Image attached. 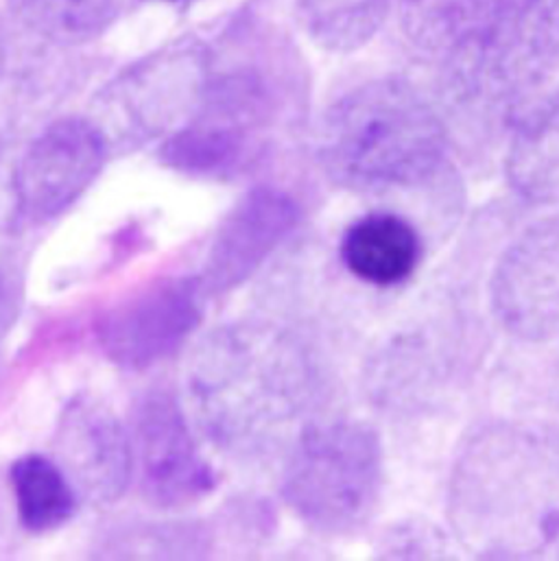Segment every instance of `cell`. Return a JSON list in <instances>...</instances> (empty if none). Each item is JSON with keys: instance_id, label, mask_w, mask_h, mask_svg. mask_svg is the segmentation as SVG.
Instances as JSON below:
<instances>
[{"instance_id": "11", "label": "cell", "mask_w": 559, "mask_h": 561, "mask_svg": "<svg viewBox=\"0 0 559 561\" xmlns=\"http://www.w3.org/2000/svg\"><path fill=\"white\" fill-rule=\"evenodd\" d=\"M61 470L96 505L114 503L134 474L129 433L96 402H72L57 435Z\"/></svg>"}, {"instance_id": "19", "label": "cell", "mask_w": 559, "mask_h": 561, "mask_svg": "<svg viewBox=\"0 0 559 561\" xmlns=\"http://www.w3.org/2000/svg\"><path fill=\"white\" fill-rule=\"evenodd\" d=\"M556 553H558V556H559V540H558V545H556Z\"/></svg>"}, {"instance_id": "9", "label": "cell", "mask_w": 559, "mask_h": 561, "mask_svg": "<svg viewBox=\"0 0 559 561\" xmlns=\"http://www.w3.org/2000/svg\"><path fill=\"white\" fill-rule=\"evenodd\" d=\"M202 280L173 278L147 286L103 317V352L125 369H142L171 356L204 314Z\"/></svg>"}, {"instance_id": "13", "label": "cell", "mask_w": 559, "mask_h": 561, "mask_svg": "<svg viewBox=\"0 0 559 561\" xmlns=\"http://www.w3.org/2000/svg\"><path fill=\"white\" fill-rule=\"evenodd\" d=\"M422 254V237L415 226L387 210L354 219L339 243L347 274L374 288H393L411 280Z\"/></svg>"}, {"instance_id": "18", "label": "cell", "mask_w": 559, "mask_h": 561, "mask_svg": "<svg viewBox=\"0 0 559 561\" xmlns=\"http://www.w3.org/2000/svg\"><path fill=\"white\" fill-rule=\"evenodd\" d=\"M380 556L385 558H444L453 556L446 538L431 525L400 523L383 538Z\"/></svg>"}, {"instance_id": "14", "label": "cell", "mask_w": 559, "mask_h": 561, "mask_svg": "<svg viewBox=\"0 0 559 561\" xmlns=\"http://www.w3.org/2000/svg\"><path fill=\"white\" fill-rule=\"evenodd\" d=\"M9 479L18 516L28 531H55L75 516L79 494L55 461L42 455L22 457L13 463Z\"/></svg>"}, {"instance_id": "2", "label": "cell", "mask_w": 559, "mask_h": 561, "mask_svg": "<svg viewBox=\"0 0 559 561\" xmlns=\"http://www.w3.org/2000/svg\"><path fill=\"white\" fill-rule=\"evenodd\" d=\"M193 396L210 437L235 455H267L299 435L319 378L286 328L243 321L217 330L193 365Z\"/></svg>"}, {"instance_id": "4", "label": "cell", "mask_w": 559, "mask_h": 561, "mask_svg": "<svg viewBox=\"0 0 559 561\" xmlns=\"http://www.w3.org/2000/svg\"><path fill=\"white\" fill-rule=\"evenodd\" d=\"M385 485L378 433L363 422L310 424L293 439L282 499L310 529L326 536L361 531L374 516Z\"/></svg>"}, {"instance_id": "10", "label": "cell", "mask_w": 559, "mask_h": 561, "mask_svg": "<svg viewBox=\"0 0 559 561\" xmlns=\"http://www.w3.org/2000/svg\"><path fill=\"white\" fill-rule=\"evenodd\" d=\"M299 217L301 208L286 191L252 188L217 230L199 278L206 293L224 295L250 280L290 237Z\"/></svg>"}, {"instance_id": "6", "label": "cell", "mask_w": 559, "mask_h": 561, "mask_svg": "<svg viewBox=\"0 0 559 561\" xmlns=\"http://www.w3.org/2000/svg\"><path fill=\"white\" fill-rule=\"evenodd\" d=\"M129 444L140 490L156 507H186L215 490L217 474L169 393H149L136 402Z\"/></svg>"}, {"instance_id": "7", "label": "cell", "mask_w": 559, "mask_h": 561, "mask_svg": "<svg viewBox=\"0 0 559 561\" xmlns=\"http://www.w3.org/2000/svg\"><path fill=\"white\" fill-rule=\"evenodd\" d=\"M105 136L83 118L46 127L18 162L13 191L24 221L46 224L68 210L105 164Z\"/></svg>"}, {"instance_id": "15", "label": "cell", "mask_w": 559, "mask_h": 561, "mask_svg": "<svg viewBox=\"0 0 559 561\" xmlns=\"http://www.w3.org/2000/svg\"><path fill=\"white\" fill-rule=\"evenodd\" d=\"M507 178L534 204L559 202V103L514 131Z\"/></svg>"}, {"instance_id": "17", "label": "cell", "mask_w": 559, "mask_h": 561, "mask_svg": "<svg viewBox=\"0 0 559 561\" xmlns=\"http://www.w3.org/2000/svg\"><path fill=\"white\" fill-rule=\"evenodd\" d=\"M391 0H301L310 35L326 48L363 46L383 24Z\"/></svg>"}, {"instance_id": "5", "label": "cell", "mask_w": 559, "mask_h": 561, "mask_svg": "<svg viewBox=\"0 0 559 561\" xmlns=\"http://www.w3.org/2000/svg\"><path fill=\"white\" fill-rule=\"evenodd\" d=\"M461 103L512 131L559 103V0H543L446 61Z\"/></svg>"}, {"instance_id": "20", "label": "cell", "mask_w": 559, "mask_h": 561, "mask_svg": "<svg viewBox=\"0 0 559 561\" xmlns=\"http://www.w3.org/2000/svg\"><path fill=\"white\" fill-rule=\"evenodd\" d=\"M169 2H178V0H169Z\"/></svg>"}, {"instance_id": "16", "label": "cell", "mask_w": 559, "mask_h": 561, "mask_svg": "<svg viewBox=\"0 0 559 561\" xmlns=\"http://www.w3.org/2000/svg\"><path fill=\"white\" fill-rule=\"evenodd\" d=\"M15 18L53 42H83L114 18L118 0H9Z\"/></svg>"}, {"instance_id": "3", "label": "cell", "mask_w": 559, "mask_h": 561, "mask_svg": "<svg viewBox=\"0 0 559 561\" xmlns=\"http://www.w3.org/2000/svg\"><path fill=\"white\" fill-rule=\"evenodd\" d=\"M448 136L431 103L402 79H374L339 96L319 127L328 178L356 193L418 188L440 173Z\"/></svg>"}, {"instance_id": "8", "label": "cell", "mask_w": 559, "mask_h": 561, "mask_svg": "<svg viewBox=\"0 0 559 561\" xmlns=\"http://www.w3.org/2000/svg\"><path fill=\"white\" fill-rule=\"evenodd\" d=\"M490 293L499 321L514 336L559 341V217L534 224L505 250Z\"/></svg>"}, {"instance_id": "12", "label": "cell", "mask_w": 559, "mask_h": 561, "mask_svg": "<svg viewBox=\"0 0 559 561\" xmlns=\"http://www.w3.org/2000/svg\"><path fill=\"white\" fill-rule=\"evenodd\" d=\"M543 0H402V26L444 64L477 46Z\"/></svg>"}, {"instance_id": "1", "label": "cell", "mask_w": 559, "mask_h": 561, "mask_svg": "<svg viewBox=\"0 0 559 561\" xmlns=\"http://www.w3.org/2000/svg\"><path fill=\"white\" fill-rule=\"evenodd\" d=\"M450 525L477 558H536L559 540V435L527 422L479 428L457 457Z\"/></svg>"}]
</instances>
